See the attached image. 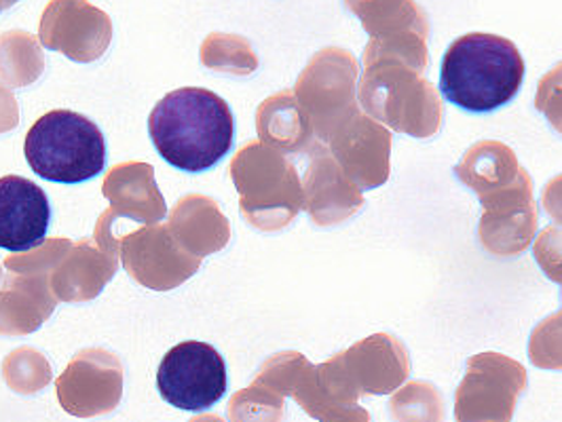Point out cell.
I'll use <instances>...</instances> for the list:
<instances>
[{
    "instance_id": "19",
    "label": "cell",
    "mask_w": 562,
    "mask_h": 422,
    "mask_svg": "<svg viewBox=\"0 0 562 422\" xmlns=\"http://www.w3.org/2000/svg\"><path fill=\"white\" fill-rule=\"evenodd\" d=\"M168 228L176 243L199 260L225 250L231 239V225L218 203L203 195L180 198L169 212Z\"/></svg>"
},
{
    "instance_id": "7",
    "label": "cell",
    "mask_w": 562,
    "mask_h": 422,
    "mask_svg": "<svg viewBox=\"0 0 562 422\" xmlns=\"http://www.w3.org/2000/svg\"><path fill=\"white\" fill-rule=\"evenodd\" d=\"M527 389V369L504 353H479L454 394L457 422H512Z\"/></svg>"
},
{
    "instance_id": "8",
    "label": "cell",
    "mask_w": 562,
    "mask_h": 422,
    "mask_svg": "<svg viewBox=\"0 0 562 422\" xmlns=\"http://www.w3.org/2000/svg\"><path fill=\"white\" fill-rule=\"evenodd\" d=\"M157 389L178 410H210L226 394L225 360L207 342H180L168 351L159 366Z\"/></svg>"
},
{
    "instance_id": "17",
    "label": "cell",
    "mask_w": 562,
    "mask_h": 422,
    "mask_svg": "<svg viewBox=\"0 0 562 422\" xmlns=\"http://www.w3.org/2000/svg\"><path fill=\"white\" fill-rule=\"evenodd\" d=\"M311 163L303 178L305 212L317 226H335L353 218L364 207L362 189L342 171L324 144L310 152Z\"/></svg>"
},
{
    "instance_id": "11",
    "label": "cell",
    "mask_w": 562,
    "mask_h": 422,
    "mask_svg": "<svg viewBox=\"0 0 562 422\" xmlns=\"http://www.w3.org/2000/svg\"><path fill=\"white\" fill-rule=\"evenodd\" d=\"M119 258L127 275L155 292L176 289L189 282L201 260L184 252L168 225H148L119 239Z\"/></svg>"
},
{
    "instance_id": "2",
    "label": "cell",
    "mask_w": 562,
    "mask_h": 422,
    "mask_svg": "<svg viewBox=\"0 0 562 422\" xmlns=\"http://www.w3.org/2000/svg\"><path fill=\"white\" fill-rule=\"evenodd\" d=\"M525 81V59L504 36L472 32L457 38L442 59L440 89L468 113H493L509 104Z\"/></svg>"
},
{
    "instance_id": "10",
    "label": "cell",
    "mask_w": 562,
    "mask_h": 422,
    "mask_svg": "<svg viewBox=\"0 0 562 422\" xmlns=\"http://www.w3.org/2000/svg\"><path fill=\"white\" fill-rule=\"evenodd\" d=\"M119 239L113 223L98 218L91 239L70 243L49 273L52 289L61 303H89L102 294L119 269Z\"/></svg>"
},
{
    "instance_id": "12",
    "label": "cell",
    "mask_w": 562,
    "mask_h": 422,
    "mask_svg": "<svg viewBox=\"0 0 562 422\" xmlns=\"http://www.w3.org/2000/svg\"><path fill=\"white\" fill-rule=\"evenodd\" d=\"M479 201L484 209L479 225L482 248L502 258L527 252L537 232V205L529 171L525 169L520 178L504 191Z\"/></svg>"
},
{
    "instance_id": "29",
    "label": "cell",
    "mask_w": 562,
    "mask_h": 422,
    "mask_svg": "<svg viewBox=\"0 0 562 422\" xmlns=\"http://www.w3.org/2000/svg\"><path fill=\"white\" fill-rule=\"evenodd\" d=\"M533 255L543 275L562 285V226H548L537 235Z\"/></svg>"
},
{
    "instance_id": "9",
    "label": "cell",
    "mask_w": 562,
    "mask_h": 422,
    "mask_svg": "<svg viewBox=\"0 0 562 422\" xmlns=\"http://www.w3.org/2000/svg\"><path fill=\"white\" fill-rule=\"evenodd\" d=\"M59 406L77 419L104 417L116 410L123 397V366L104 349L77 353L56 380Z\"/></svg>"
},
{
    "instance_id": "22",
    "label": "cell",
    "mask_w": 562,
    "mask_h": 422,
    "mask_svg": "<svg viewBox=\"0 0 562 422\" xmlns=\"http://www.w3.org/2000/svg\"><path fill=\"white\" fill-rule=\"evenodd\" d=\"M345 4L374 41L404 34L429 36L427 15L415 0H345Z\"/></svg>"
},
{
    "instance_id": "24",
    "label": "cell",
    "mask_w": 562,
    "mask_h": 422,
    "mask_svg": "<svg viewBox=\"0 0 562 422\" xmlns=\"http://www.w3.org/2000/svg\"><path fill=\"white\" fill-rule=\"evenodd\" d=\"M2 378L11 391L34 395L43 391L54 380V374L45 355L24 346L4 357Z\"/></svg>"
},
{
    "instance_id": "26",
    "label": "cell",
    "mask_w": 562,
    "mask_h": 422,
    "mask_svg": "<svg viewBox=\"0 0 562 422\" xmlns=\"http://www.w3.org/2000/svg\"><path fill=\"white\" fill-rule=\"evenodd\" d=\"M201 61L212 70L226 72V75H241V77L252 75L258 68V59L248 41L231 34L207 36L201 49Z\"/></svg>"
},
{
    "instance_id": "21",
    "label": "cell",
    "mask_w": 562,
    "mask_h": 422,
    "mask_svg": "<svg viewBox=\"0 0 562 422\" xmlns=\"http://www.w3.org/2000/svg\"><path fill=\"white\" fill-rule=\"evenodd\" d=\"M525 168H520L516 152L502 141L486 140L474 144L454 166V175L479 198L504 191L514 184Z\"/></svg>"
},
{
    "instance_id": "13",
    "label": "cell",
    "mask_w": 562,
    "mask_h": 422,
    "mask_svg": "<svg viewBox=\"0 0 562 422\" xmlns=\"http://www.w3.org/2000/svg\"><path fill=\"white\" fill-rule=\"evenodd\" d=\"M38 38L49 52L89 64L106 54L113 41V22L87 0H52L41 18Z\"/></svg>"
},
{
    "instance_id": "20",
    "label": "cell",
    "mask_w": 562,
    "mask_h": 422,
    "mask_svg": "<svg viewBox=\"0 0 562 422\" xmlns=\"http://www.w3.org/2000/svg\"><path fill=\"white\" fill-rule=\"evenodd\" d=\"M256 132L262 144L281 152H311L319 144L310 116L292 91L276 93L258 106Z\"/></svg>"
},
{
    "instance_id": "27",
    "label": "cell",
    "mask_w": 562,
    "mask_h": 422,
    "mask_svg": "<svg viewBox=\"0 0 562 422\" xmlns=\"http://www.w3.org/2000/svg\"><path fill=\"white\" fill-rule=\"evenodd\" d=\"M231 422H283V397L262 385L241 389L231 397L226 408Z\"/></svg>"
},
{
    "instance_id": "1",
    "label": "cell",
    "mask_w": 562,
    "mask_h": 422,
    "mask_svg": "<svg viewBox=\"0 0 562 422\" xmlns=\"http://www.w3.org/2000/svg\"><path fill=\"white\" fill-rule=\"evenodd\" d=\"M150 140L171 168L199 173L223 161L235 138V118L210 89L182 87L168 93L148 118Z\"/></svg>"
},
{
    "instance_id": "35",
    "label": "cell",
    "mask_w": 562,
    "mask_h": 422,
    "mask_svg": "<svg viewBox=\"0 0 562 422\" xmlns=\"http://www.w3.org/2000/svg\"><path fill=\"white\" fill-rule=\"evenodd\" d=\"M0 283H2V271H0Z\"/></svg>"
},
{
    "instance_id": "36",
    "label": "cell",
    "mask_w": 562,
    "mask_h": 422,
    "mask_svg": "<svg viewBox=\"0 0 562 422\" xmlns=\"http://www.w3.org/2000/svg\"><path fill=\"white\" fill-rule=\"evenodd\" d=\"M561 296H562V292H561Z\"/></svg>"
},
{
    "instance_id": "4",
    "label": "cell",
    "mask_w": 562,
    "mask_h": 422,
    "mask_svg": "<svg viewBox=\"0 0 562 422\" xmlns=\"http://www.w3.org/2000/svg\"><path fill=\"white\" fill-rule=\"evenodd\" d=\"M231 178L239 193L241 216L258 230L285 228L305 205L303 182L292 161L262 141H250L235 155Z\"/></svg>"
},
{
    "instance_id": "28",
    "label": "cell",
    "mask_w": 562,
    "mask_h": 422,
    "mask_svg": "<svg viewBox=\"0 0 562 422\" xmlns=\"http://www.w3.org/2000/svg\"><path fill=\"white\" fill-rule=\"evenodd\" d=\"M529 360L541 369H562V310L535 326L529 338Z\"/></svg>"
},
{
    "instance_id": "18",
    "label": "cell",
    "mask_w": 562,
    "mask_h": 422,
    "mask_svg": "<svg viewBox=\"0 0 562 422\" xmlns=\"http://www.w3.org/2000/svg\"><path fill=\"white\" fill-rule=\"evenodd\" d=\"M102 195L111 207L102 214L104 220L130 218L144 225H157L168 216V205L155 182V169L148 163L130 161L114 166L102 184Z\"/></svg>"
},
{
    "instance_id": "3",
    "label": "cell",
    "mask_w": 562,
    "mask_h": 422,
    "mask_svg": "<svg viewBox=\"0 0 562 422\" xmlns=\"http://www.w3.org/2000/svg\"><path fill=\"white\" fill-rule=\"evenodd\" d=\"M358 102L368 116L390 132L431 138L442 127V100L423 72L400 59L366 61Z\"/></svg>"
},
{
    "instance_id": "6",
    "label": "cell",
    "mask_w": 562,
    "mask_h": 422,
    "mask_svg": "<svg viewBox=\"0 0 562 422\" xmlns=\"http://www.w3.org/2000/svg\"><path fill=\"white\" fill-rule=\"evenodd\" d=\"M358 79V59L338 47L315 54L301 72L292 93L310 116L319 144H326L342 123L360 111Z\"/></svg>"
},
{
    "instance_id": "30",
    "label": "cell",
    "mask_w": 562,
    "mask_h": 422,
    "mask_svg": "<svg viewBox=\"0 0 562 422\" xmlns=\"http://www.w3.org/2000/svg\"><path fill=\"white\" fill-rule=\"evenodd\" d=\"M535 109L543 114L550 125L562 134V61L557 64L537 84Z\"/></svg>"
},
{
    "instance_id": "32",
    "label": "cell",
    "mask_w": 562,
    "mask_h": 422,
    "mask_svg": "<svg viewBox=\"0 0 562 422\" xmlns=\"http://www.w3.org/2000/svg\"><path fill=\"white\" fill-rule=\"evenodd\" d=\"M20 123V109L9 89L0 84V134L11 132Z\"/></svg>"
},
{
    "instance_id": "25",
    "label": "cell",
    "mask_w": 562,
    "mask_h": 422,
    "mask_svg": "<svg viewBox=\"0 0 562 422\" xmlns=\"http://www.w3.org/2000/svg\"><path fill=\"white\" fill-rule=\"evenodd\" d=\"M395 422H445L447 406L429 383H408L390 399Z\"/></svg>"
},
{
    "instance_id": "5",
    "label": "cell",
    "mask_w": 562,
    "mask_h": 422,
    "mask_svg": "<svg viewBox=\"0 0 562 422\" xmlns=\"http://www.w3.org/2000/svg\"><path fill=\"white\" fill-rule=\"evenodd\" d=\"M24 155L38 178L81 184L102 173L106 141L100 127L83 114L52 111L30 127Z\"/></svg>"
},
{
    "instance_id": "33",
    "label": "cell",
    "mask_w": 562,
    "mask_h": 422,
    "mask_svg": "<svg viewBox=\"0 0 562 422\" xmlns=\"http://www.w3.org/2000/svg\"><path fill=\"white\" fill-rule=\"evenodd\" d=\"M189 422H226L225 419L216 417V414H199L195 419H191Z\"/></svg>"
},
{
    "instance_id": "31",
    "label": "cell",
    "mask_w": 562,
    "mask_h": 422,
    "mask_svg": "<svg viewBox=\"0 0 562 422\" xmlns=\"http://www.w3.org/2000/svg\"><path fill=\"white\" fill-rule=\"evenodd\" d=\"M541 203H543V209L546 214L562 226V173L552 178L546 189H543V195H541Z\"/></svg>"
},
{
    "instance_id": "16",
    "label": "cell",
    "mask_w": 562,
    "mask_h": 422,
    "mask_svg": "<svg viewBox=\"0 0 562 422\" xmlns=\"http://www.w3.org/2000/svg\"><path fill=\"white\" fill-rule=\"evenodd\" d=\"M52 223L45 191L22 175L0 178V248L13 253L43 246Z\"/></svg>"
},
{
    "instance_id": "15",
    "label": "cell",
    "mask_w": 562,
    "mask_h": 422,
    "mask_svg": "<svg viewBox=\"0 0 562 422\" xmlns=\"http://www.w3.org/2000/svg\"><path fill=\"white\" fill-rule=\"evenodd\" d=\"M324 146L362 191L379 189L390 180L392 132L364 111L342 123Z\"/></svg>"
},
{
    "instance_id": "14",
    "label": "cell",
    "mask_w": 562,
    "mask_h": 422,
    "mask_svg": "<svg viewBox=\"0 0 562 422\" xmlns=\"http://www.w3.org/2000/svg\"><path fill=\"white\" fill-rule=\"evenodd\" d=\"M2 262L7 277L0 287V334L26 337L52 317L59 303L49 282L52 269L26 262L20 253Z\"/></svg>"
},
{
    "instance_id": "34",
    "label": "cell",
    "mask_w": 562,
    "mask_h": 422,
    "mask_svg": "<svg viewBox=\"0 0 562 422\" xmlns=\"http://www.w3.org/2000/svg\"><path fill=\"white\" fill-rule=\"evenodd\" d=\"M15 2H18V0H0V13H2L4 9H9L11 4H15Z\"/></svg>"
},
{
    "instance_id": "23",
    "label": "cell",
    "mask_w": 562,
    "mask_h": 422,
    "mask_svg": "<svg viewBox=\"0 0 562 422\" xmlns=\"http://www.w3.org/2000/svg\"><path fill=\"white\" fill-rule=\"evenodd\" d=\"M45 61L36 38L29 32L0 36V79L11 87H29L43 75Z\"/></svg>"
}]
</instances>
